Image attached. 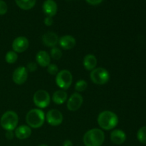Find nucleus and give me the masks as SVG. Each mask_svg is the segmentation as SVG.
Instances as JSON below:
<instances>
[{
	"label": "nucleus",
	"mask_w": 146,
	"mask_h": 146,
	"mask_svg": "<svg viewBox=\"0 0 146 146\" xmlns=\"http://www.w3.org/2000/svg\"><path fill=\"white\" fill-rule=\"evenodd\" d=\"M105 141L104 131L98 128H93L84 135L83 141L86 146H101Z\"/></svg>",
	"instance_id": "f257e3e1"
},
{
	"label": "nucleus",
	"mask_w": 146,
	"mask_h": 146,
	"mask_svg": "<svg viewBox=\"0 0 146 146\" xmlns=\"http://www.w3.org/2000/svg\"><path fill=\"white\" fill-rule=\"evenodd\" d=\"M98 123L102 129L110 131L118 125V118L116 114L112 111H103L98 115Z\"/></svg>",
	"instance_id": "f03ea898"
},
{
	"label": "nucleus",
	"mask_w": 146,
	"mask_h": 146,
	"mask_svg": "<svg viewBox=\"0 0 146 146\" xmlns=\"http://www.w3.org/2000/svg\"><path fill=\"white\" fill-rule=\"evenodd\" d=\"M45 121L44 113L38 108H34L27 113L26 122L30 128H38L42 126Z\"/></svg>",
	"instance_id": "7ed1b4c3"
},
{
	"label": "nucleus",
	"mask_w": 146,
	"mask_h": 146,
	"mask_svg": "<svg viewBox=\"0 0 146 146\" xmlns=\"http://www.w3.org/2000/svg\"><path fill=\"white\" fill-rule=\"evenodd\" d=\"M19 123V116L14 111H8L4 113L0 120L1 127L6 131H14Z\"/></svg>",
	"instance_id": "20e7f679"
},
{
	"label": "nucleus",
	"mask_w": 146,
	"mask_h": 146,
	"mask_svg": "<svg viewBox=\"0 0 146 146\" xmlns=\"http://www.w3.org/2000/svg\"><path fill=\"white\" fill-rule=\"evenodd\" d=\"M90 78L93 83L97 85H104L110 79L109 72L104 68H96L91 71Z\"/></svg>",
	"instance_id": "39448f33"
},
{
	"label": "nucleus",
	"mask_w": 146,
	"mask_h": 146,
	"mask_svg": "<svg viewBox=\"0 0 146 146\" xmlns=\"http://www.w3.org/2000/svg\"><path fill=\"white\" fill-rule=\"evenodd\" d=\"M73 76L71 73L68 70H62L56 74V83L59 88L66 90L72 84Z\"/></svg>",
	"instance_id": "423d86ee"
},
{
	"label": "nucleus",
	"mask_w": 146,
	"mask_h": 146,
	"mask_svg": "<svg viewBox=\"0 0 146 146\" xmlns=\"http://www.w3.org/2000/svg\"><path fill=\"white\" fill-rule=\"evenodd\" d=\"M33 101L36 106L40 108H44L48 106L51 101L50 95L46 91L38 90L34 94L33 96Z\"/></svg>",
	"instance_id": "0eeeda50"
},
{
	"label": "nucleus",
	"mask_w": 146,
	"mask_h": 146,
	"mask_svg": "<svg viewBox=\"0 0 146 146\" xmlns=\"http://www.w3.org/2000/svg\"><path fill=\"white\" fill-rule=\"evenodd\" d=\"M46 119L48 123L52 126H58L62 123L64 117L58 110L52 109L48 111L46 115Z\"/></svg>",
	"instance_id": "6e6552de"
},
{
	"label": "nucleus",
	"mask_w": 146,
	"mask_h": 146,
	"mask_svg": "<svg viewBox=\"0 0 146 146\" xmlns=\"http://www.w3.org/2000/svg\"><path fill=\"white\" fill-rule=\"evenodd\" d=\"M28 78V71L24 66H19L14 70L12 79L17 85H21L27 81Z\"/></svg>",
	"instance_id": "1a4fd4ad"
},
{
	"label": "nucleus",
	"mask_w": 146,
	"mask_h": 146,
	"mask_svg": "<svg viewBox=\"0 0 146 146\" xmlns=\"http://www.w3.org/2000/svg\"><path fill=\"white\" fill-rule=\"evenodd\" d=\"M84 98L78 93L73 94L67 101V108L71 111H76L82 106Z\"/></svg>",
	"instance_id": "9d476101"
},
{
	"label": "nucleus",
	"mask_w": 146,
	"mask_h": 146,
	"mask_svg": "<svg viewBox=\"0 0 146 146\" xmlns=\"http://www.w3.org/2000/svg\"><path fill=\"white\" fill-rule=\"evenodd\" d=\"M29 43L27 38L24 36H19L14 40L12 43L13 51L16 53H21L28 48Z\"/></svg>",
	"instance_id": "9b49d317"
},
{
	"label": "nucleus",
	"mask_w": 146,
	"mask_h": 146,
	"mask_svg": "<svg viewBox=\"0 0 146 146\" xmlns=\"http://www.w3.org/2000/svg\"><path fill=\"white\" fill-rule=\"evenodd\" d=\"M42 9L47 17H53L56 14L58 7L54 0H46L43 4Z\"/></svg>",
	"instance_id": "f8f14e48"
},
{
	"label": "nucleus",
	"mask_w": 146,
	"mask_h": 146,
	"mask_svg": "<svg viewBox=\"0 0 146 146\" xmlns=\"http://www.w3.org/2000/svg\"><path fill=\"white\" fill-rule=\"evenodd\" d=\"M60 46L65 50H70L76 46V41L74 37L70 35L63 36L58 39Z\"/></svg>",
	"instance_id": "ddd939ff"
},
{
	"label": "nucleus",
	"mask_w": 146,
	"mask_h": 146,
	"mask_svg": "<svg viewBox=\"0 0 146 146\" xmlns=\"http://www.w3.org/2000/svg\"><path fill=\"white\" fill-rule=\"evenodd\" d=\"M58 36L53 31H48L43 35V43L48 47H54L58 43Z\"/></svg>",
	"instance_id": "4468645a"
},
{
	"label": "nucleus",
	"mask_w": 146,
	"mask_h": 146,
	"mask_svg": "<svg viewBox=\"0 0 146 146\" xmlns=\"http://www.w3.org/2000/svg\"><path fill=\"white\" fill-rule=\"evenodd\" d=\"M14 135L18 139H27L31 135V128L29 125H20V126L16 128Z\"/></svg>",
	"instance_id": "2eb2a0df"
},
{
	"label": "nucleus",
	"mask_w": 146,
	"mask_h": 146,
	"mask_svg": "<svg viewBox=\"0 0 146 146\" xmlns=\"http://www.w3.org/2000/svg\"><path fill=\"white\" fill-rule=\"evenodd\" d=\"M126 140V135L122 130H114L111 133V141L115 145H121Z\"/></svg>",
	"instance_id": "dca6fc26"
},
{
	"label": "nucleus",
	"mask_w": 146,
	"mask_h": 146,
	"mask_svg": "<svg viewBox=\"0 0 146 146\" xmlns=\"http://www.w3.org/2000/svg\"><path fill=\"white\" fill-rule=\"evenodd\" d=\"M36 60L39 66L42 67H47L51 62V57L46 51H40L37 53Z\"/></svg>",
	"instance_id": "f3484780"
},
{
	"label": "nucleus",
	"mask_w": 146,
	"mask_h": 146,
	"mask_svg": "<svg viewBox=\"0 0 146 146\" xmlns=\"http://www.w3.org/2000/svg\"><path fill=\"white\" fill-rule=\"evenodd\" d=\"M97 65V58L93 54H87L84 58V66L88 71H93Z\"/></svg>",
	"instance_id": "a211bd4d"
},
{
	"label": "nucleus",
	"mask_w": 146,
	"mask_h": 146,
	"mask_svg": "<svg viewBox=\"0 0 146 146\" xmlns=\"http://www.w3.org/2000/svg\"><path fill=\"white\" fill-rule=\"evenodd\" d=\"M68 98V94L64 90H59L54 93L52 96V100L56 104L61 105L63 104Z\"/></svg>",
	"instance_id": "6ab92c4d"
},
{
	"label": "nucleus",
	"mask_w": 146,
	"mask_h": 146,
	"mask_svg": "<svg viewBox=\"0 0 146 146\" xmlns=\"http://www.w3.org/2000/svg\"><path fill=\"white\" fill-rule=\"evenodd\" d=\"M16 4L24 10H29L35 6L36 0H15Z\"/></svg>",
	"instance_id": "aec40b11"
},
{
	"label": "nucleus",
	"mask_w": 146,
	"mask_h": 146,
	"mask_svg": "<svg viewBox=\"0 0 146 146\" xmlns=\"http://www.w3.org/2000/svg\"><path fill=\"white\" fill-rule=\"evenodd\" d=\"M18 59V55L14 51H9L6 54L5 60L8 64H14Z\"/></svg>",
	"instance_id": "412c9836"
},
{
	"label": "nucleus",
	"mask_w": 146,
	"mask_h": 146,
	"mask_svg": "<svg viewBox=\"0 0 146 146\" xmlns=\"http://www.w3.org/2000/svg\"><path fill=\"white\" fill-rule=\"evenodd\" d=\"M137 138L138 141L143 144H146V126L140 128L137 133Z\"/></svg>",
	"instance_id": "4be33fe9"
},
{
	"label": "nucleus",
	"mask_w": 146,
	"mask_h": 146,
	"mask_svg": "<svg viewBox=\"0 0 146 146\" xmlns=\"http://www.w3.org/2000/svg\"><path fill=\"white\" fill-rule=\"evenodd\" d=\"M87 86H88V84L86 81L84 80H80V81H77L76 84L75 89L78 92H83V91H86Z\"/></svg>",
	"instance_id": "5701e85b"
},
{
	"label": "nucleus",
	"mask_w": 146,
	"mask_h": 146,
	"mask_svg": "<svg viewBox=\"0 0 146 146\" xmlns=\"http://www.w3.org/2000/svg\"><path fill=\"white\" fill-rule=\"evenodd\" d=\"M51 56L54 58V60H59L62 56V52L61 50L56 47H54L51 50Z\"/></svg>",
	"instance_id": "b1692460"
},
{
	"label": "nucleus",
	"mask_w": 146,
	"mask_h": 146,
	"mask_svg": "<svg viewBox=\"0 0 146 146\" xmlns=\"http://www.w3.org/2000/svg\"><path fill=\"white\" fill-rule=\"evenodd\" d=\"M47 71L51 75H56L58 73V68L56 64H51L47 66Z\"/></svg>",
	"instance_id": "393cba45"
},
{
	"label": "nucleus",
	"mask_w": 146,
	"mask_h": 146,
	"mask_svg": "<svg viewBox=\"0 0 146 146\" xmlns=\"http://www.w3.org/2000/svg\"><path fill=\"white\" fill-rule=\"evenodd\" d=\"M7 10H8V7L5 1L0 0V15L5 14L7 12Z\"/></svg>",
	"instance_id": "a878e982"
},
{
	"label": "nucleus",
	"mask_w": 146,
	"mask_h": 146,
	"mask_svg": "<svg viewBox=\"0 0 146 146\" xmlns=\"http://www.w3.org/2000/svg\"><path fill=\"white\" fill-rule=\"evenodd\" d=\"M27 71H29L30 72L35 71L37 69V64L34 62H29L28 63L27 66Z\"/></svg>",
	"instance_id": "bb28decb"
},
{
	"label": "nucleus",
	"mask_w": 146,
	"mask_h": 146,
	"mask_svg": "<svg viewBox=\"0 0 146 146\" xmlns=\"http://www.w3.org/2000/svg\"><path fill=\"white\" fill-rule=\"evenodd\" d=\"M44 24H46V25L48 26V27H49V26L52 25L53 22H54V20H53L52 17H46L45 18V19H44Z\"/></svg>",
	"instance_id": "cd10ccee"
},
{
	"label": "nucleus",
	"mask_w": 146,
	"mask_h": 146,
	"mask_svg": "<svg viewBox=\"0 0 146 146\" xmlns=\"http://www.w3.org/2000/svg\"><path fill=\"white\" fill-rule=\"evenodd\" d=\"M86 1L91 5H98L102 2L103 0H86Z\"/></svg>",
	"instance_id": "c85d7f7f"
},
{
	"label": "nucleus",
	"mask_w": 146,
	"mask_h": 146,
	"mask_svg": "<svg viewBox=\"0 0 146 146\" xmlns=\"http://www.w3.org/2000/svg\"><path fill=\"white\" fill-rule=\"evenodd\" d=\"M14 136V133H13V131H7L6 133V138L8 140L13 139Z\"/></svg>",
	"instance_id": "c756f323"
},
{
	"label": "nucleus",
	"mask_w": 146,
	"mask_h": 146,
	"mask_svg": "<svg viewBox=\"0 0 146 146\" xmlns=\"http://www.w3.org/2000/svg\"><path fill=\"white\" fill-rule=\"evenodd\" d=\"M63 146H73V143L70 140H66L63 143Z\"/></svg>",
	"instance_id": "7c9ffc66"
},
{
	"label": "nucleus",
	"mask_w": 146,
	"mask_h": 146,
	"mask_svg": "<svg viewBox=\"0 0 146 146\" xmlns=\"http://www.w3.org/2000/svg\"><path fill=\"white\" fill-rule=\"evenodd\" d=\"M37 146H48V145H46V144H41V145H37Z\"/></svg>",
	"instance_id": "2f4dec72"
}]
</instances>
